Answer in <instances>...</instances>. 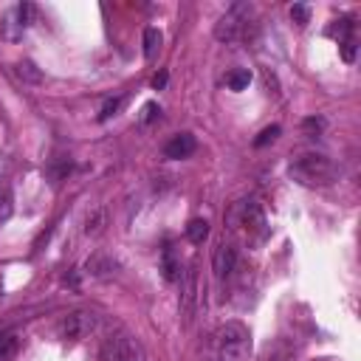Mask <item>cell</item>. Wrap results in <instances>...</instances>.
<instances>
[{
    "instance_id": "14",
    "label": "cell",
    "mask_w": 361,
    "mask_h": 361,
    "mask_svg": "<svg viewBox=\"0 0 361 361\" xmlns=\"http://www.w3.org/2000/svg\"><path fill=\"white\" fill-rule=\"evenodd\" d=\"M164 276H166L169 282H175V279L180 276V262H175V257H172V245L164 248Z\"/></svg>"
},
{
    "instance_id": "21",
    "label": "cell",
    "mask_w": 361,
    "mask_h": 361,
    "mask_svg": "<svg viewBox=\"0 0 361 361\" xmlns=\"http://www.w3.org/2000/svg\"><path fill=\"white\" fill-rule=\"evenodd\" d=\"M17 73H20V76H28L31 82H39V73L34 71L31 62H20V65H17Z\"/></svg>"
},
{
    "instance_id": "19",
    "label": "cell",
    "mask_w": 361,
    "mask_h": 361,
    "mask_svg": "<svg viewBox=\"0 0 361 361\" xmlns=\"http://www.w3.org/2000/svg\"><path fill=\"white\" fill-rule=\"evenodd\" d=\"M290 17L296 20V25H305L310 20V11H307V6H293L290 8Z\"/></svg>"
},
{
    "instance_id": "11",
    "label": "cell",
    "mask_w": 361,
    "mask_h": 361,
    "mask_svg": "<svg viewBox=\"0 0 361 361\" xmlns=\"http://www.w3.org/2000/svg\"><path fill=\"white\" fill-rule=\"evenodd\" d=\"M206 237H209V223H206V220L195 217V220L186 223V240H189L192 245H203Z\"/></svg>"
},
{
    "instance_id": "22",
    "label": "cell",
    "mask_w": 361,
    "mask_h": 361,
    "mask_svg": "<svg viewBox=\"0 0 361 361\" xmlns=\"http://www.w3.org/2000/svg\"><path fill=\"white\" fill-rule=\"evenodd\" d=\"M99 223H102V212H96V217H93V220L87 217V226H85V234H99V231H102V226H99Z\"/></svg>"
},
{
    "instance_id": "4",
    "label": "cell",
    "mask_w": 361,
    "mask_h": 361,
    "mask_svg": "<svg viewBox=\"0 0 361 361\" xmlns=\"http://www.w3.org/2000/svg\"><path fill=\"white\" fill-rule=\"evenodd\" d=\"M99 361H138V355H135L133 341L124 333H113V336H107L102 341Z\"/></svg>"
},
{
    "instance_id": "6",
    "label": "cell",
    "mask_w": 361,
    "mask_h": 361,
    "mask_svg": "<svg viewBox=\"0 0 361 361\" xmlns=\"http://www.w3.org/2000/svg\"><path fill=\"white\" fill-rule=\"evenodd\" d=\"M93 324H96L93 313H71L68 319H62V324H59V336L68 338V341H76V338L87 336V333L93 330Z\"/></svg>"
},
{
    "instance_id": "17",
    "label": "cell",
    "mask_w": 361,
    "mask_h": 361,
    "mask_svg": "<svg viewBox=\"0 0 361 361\" xmlns=\"http://www.w3.org/2000/svg\"><path fill=\"white\" fill-rule=\"evenodd\" d=\"M276 135H279V124H274V127H265V130H262V133L254 138V144H257V147H265V144H268V141H274Z\"/></svg>"
},
{
    "instance_id": "7",
    "label": "cell",
    "mask_w": 361,
    "mask_h": 361,
    "mask_svg": "<svg viewBox=\"0 0 361 361\" xmlns=\"http://www.w3.org/2000/svg\"><path fill=\"white\" fill-rule=\"evenodd\" d=\"M195 149H197L195 135H192V133H178V135H172V138L166 141L164 155H166V158H172V161H180V158H189Z\"/></svg>"
},
{
    "instance_id": "9",
    "label": "cell",
    "mask_w": 361,
    "mask_h": 361,
    "mask_svg": "<svg viewBox=\"0 0 361 361\" xmlns=\"http://www.w3.org/2000/svg\"><path fill=\"white\" fill-rule=\"evenodd\" d=\"M195 290H197V274H195V265H189V271L183 274V299H180V316H183V324H189V319H192Z\"/></svg>"
},
{
    "instance_id": "15",
    "label": "cell",
    "mask_w": 361,
    "mask_h": 361,
    "mask_svg": "<svg viewBox=\"0 0 361 361\" xmlns=\"http://www.w3.org/2000/svg\"><path fill=\"white\" fill-rule=\"evenodd\" d=\"M14 212V195L8 189V183H0V220H8Z\"/></svg>"
},
{
    "instance_id": "3",
    "label": "cell",
    "mask_w": 361,
    "mask_h": 361,
    "mask_svg": "<svg viewBox=\"0 0 361 361\" xmlns=\"http://www.w3.org/2000/svg\"><path fill=\"white\" fill-rule=\"evenodd\" d=\"M245 23H248V6L237 3V6H231V8L217 20V25H214V37H217L220 42H234V39L243 37Z\"/></svg>"
},
{
    "instance_id": "8",
    "label": "cell",
    "mask_w": 361,
    "mask_h": 361,
    "mask_svg": "<svg viewBox=\"0 0 361 361\" xmlns=\"http://www.w3.org/2000/svg\"><path fill=\"white\" fill-rule=\"evenodd\" d=\"M234 265H237V251H234V245L220 243V245L214 248V254H212V268H214V274H217V276H228V274L234 271Z\"/></svg>"
},
{
    "instance_id": "20",
    "label": "cell",
    "mask_w": 361,
    "mask_h": 361,
    "mask_svg": "<svg viewBox=\"0 0 361 361\" xmlns=\"http://www.w3.org/2000/svg\"><path fill=\"white\" fill-rule=\"evenodd\" d=\"M341 56H344V62H353L355 59V39L353 37L341 42Z\"/></svg>"
},
{
    "instance_id": "1",
    "label": "cell",
    "mask_w": 361,
    "mask_h": 361,
    "mask_svg": "<svg viewBox=\"0 0 361 361\" xmlns=\"http://www.w3.org/2000/svg\"><path fill=\"white\" fill-rule=\"evenodd\" d=\"M251 333L240 322H228L217 333V361H248Z\"/></svg>"
},
{
    "instance_id": "12",
    "label": "cell",
    "mask_w": 361,
    "mask_h": 361,
    "mask_svg": "<svg viewBox=\"0 0 361 361\" xmlns=\"http://www.w3.org/2000/svg\"><path fill=\"white\" fill-rule=\"evenodd\" d=\"M158 51H161V31L149 25V28L144 31V56H147V59H155Z\"/></svg>"
},
{
    "instance_id": "5",
    "label": "cell",
    "mask_w": 361,
    "mask_h": 361,
    "mask_svg": "<svg viewBox=\"0 0 361 361\" xmlns=\"http://www.w3.org/2000/svg\"><path fill=\"white\" fill-rule=\"evenodd\" d=\"M228 220L234 223V226H243L245 231L248 228H257V226H262V209L257 206V200H237L234 203V209L228 212Z\"/></svg>"
},
{
    "instance_id": "10",
    "label": "cell",
    "mask_w": 361,
    "mask_h": 361,
    "mask_svg": "<svg viewBox=\"0 0 361 361\" xmlns=\"http://www.w3.org/2000/svg\"><path fill=\"white\" fill-rule=\"evenodd\" d=\"M0 28H3V37L6 39H17L23 31H25V25L20 23V14H17V6L11 8V11H6V17H3V23H0Z\"/></svg>"
},
{
    "instance_id": "2",
    "label": "cell",
    "mask_w": 361,
    "mask_h": 361,
    "mask_svg": "<svg viewBox=\"0 0 361 361\" xmlns=\"http://www.w3.org/2000/svg\"><path fill=\"white\" fill-rule=\"evenodd\" d=\"M288 172H290V178L299 180L302 186H327V183H333V178H336V166H333V161L324 158V155H302V158H296V161L290 164Z\"/></svg>"
},
{
    "instance_id": "13",
    "label": "cell",
    "mask_w": 361,
    "mask_h": 361,
    "mask_svg": "<svg viewBox=\"0 0 361 361\" xmlns=\"http://www.w3.org/2000/svg\"><path fill=\"white\" fill-rule=\"evenodd\" d=\"M248 82H251V71H248V68H237V71H231V73L226 76V85H228L231 90H245Z\"/></svg>"
},
{
    "instance_id": "16",
    "label": "cell",
    "mask_w": 361,
    "mask_h": 361,
    "mask_svg": "<svg viewBox=\"0 0 361 361\" xmlns=\"http://www.w3.org/2000/svg\"><path fill=\"white\" fill-rule=\"evenodd\" d=\"M17 338L11 333H0V361H11L17 355Z\"/></svg>"
},
{
    "instance_id": "23",
    "label": "cell",
    "mask_w": 361,
    "mask_h": 361,
    "mask_svg": "<svg viewBox=\"0 0 361 361\" xmlns=\"http://www.w3.org/2000/svg\"><path fill=\"white\" fill-rule=\"evenodd\" d=\"M164 85H166V71H161V73L152 76V87H155V90H161Z\"/></svg>"
},
{
    "instance_id": "18",
    "label": "cell",
    "mask_w": 361,
    "mask_h": 361,
    "mask_svg": "<svg viewBox=\"0 0 361 361\" xmlns=\"http://www.w3.org/2000/svg\"><path fill=\"white\" fill-rule=\"evenodd\" d=\"M121 107V99H107L104 102V107H102V113H99V118L104 121V118H110V116H116V110Z\"/></svg>"
}]
</instances>
